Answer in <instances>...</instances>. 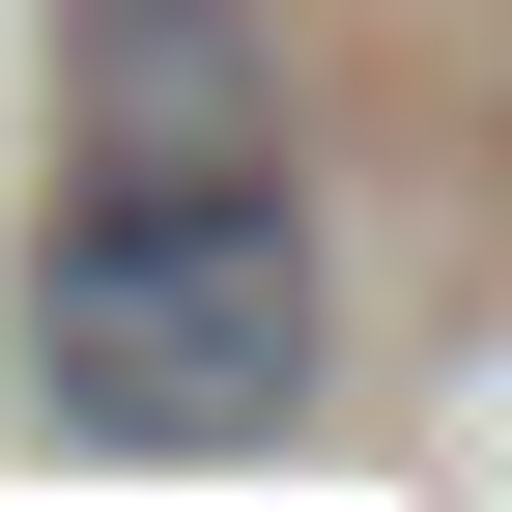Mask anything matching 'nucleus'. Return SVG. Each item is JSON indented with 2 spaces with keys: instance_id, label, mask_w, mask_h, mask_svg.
Here are the masks:
<instances>
[{
  "instance_id": "nucleus-2",
  "label": "nucleus",
  "mask_w": 512,
  "mask_h": 512,
  "mask_svg": "<svg viewBox=\"0 0 512 512\" xmlns=\"http://www.w3.org/2000/svg\"><path fill=\"white\" fill-rule=\"evenodd\" d=\"M86 114H114V143H285L228 0H86Z\"/></svg>"
},
{
  "instance_id": "nucleus-1",
  "label": "nucleus",
  "mask_w": 512,
  "mask_h": 512,
  "mask_svg": "<svg viewBox=\"0 0 512 512\" xmlns=\"http://www.w3.org/2000/svg\"><path fill=\"white\" fill-rule=\"evenodd\" d=\"M29 399L114 427V456H256L313 399L285 143H86V200L29 228Z\"/></svg>"
}]
</instances>
